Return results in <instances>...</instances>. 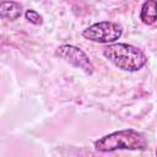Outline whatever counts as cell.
I'll use <instances>...</instances> for the list:
<instances>
[{
	"instance_id": "1",
	"label": "cell",
	"mask_w": 157,
	"mask_h": 157,
	"mask_svg": "<svg viewBox=\"0 0 157 157\" xmlns=\"http://www.w3.org/2000/svg\"><path fill=\"white\" fill-rule=\"evenodd\" d=\"M147 147V137L135 129L118 130L102 136L94 142V148L99 152H113L117 150L145 151Z\"/></svg>"
},
{
	"instance_id": "2",
	"label": "cell",
	"mask_w": 157,
	"mask_h": 157,
	"mask_svg": "<svg viewBox=\"0 0 157 157\" xmlns=\"http://www.w3.org/2000/svg\"><path fill=\"white\" fill-rule=\"evenodd\" d=\"M104 58L123 71L135 72L147 63L145 53L135 45L128 43H112L103 48Z\"/></svg>"
},
{
	"instance_id": "3",
	"label": "cell",
	"mask_w": 157,
	"mask_h": 157,
	"mask_svg": "<svg viewBox=\"0 0 157 157\" xmlns=\"http://www.w3.org/2000/svg\"><path fill=\"white\" fill-rule=\"evenodd\" d=\"M123 34V28L117 22L112 21H101L88 26L82 32V37L87 40L101 43V44H112L115 43Z\"/></svg>"
},
{
	"instance_id": "4",
	"label": "cell",
	"mask_w": 157,
	"mask_h": 157,
	"mask_svg": "<svg viewBox=\"0 0 157 157\" xmlns=\"http://www.w3.org/2000/svg\"><path fill=\"white\" fill-rule=\"evenodd\" d=\"M55 54L72 65L74 67L81 69L83 72L87 75H92L94 71V66L90 59V56L78 47L72 45V44H63L59 45L55 50Z\"/></svg>"
},
{
	"instance_id": "5",
	"label": "cell",
	"mask_w": 157,
	"mask_h": 157,
	"mask_svg": "<svg viewBox=\"0 0 157 157\" xmlns=\"http://www.w3.org/2000/svg\"><path fill=\"white\" fill-rule=\"evenodd\" d=\"M22 5L17 1L4 0L0 4V16L7 21H16L22 15Z\"/></svg>"
},
{
	"instance_id": "6",
	"label": "cell",
	"mask_w": 157,
	"mask_h": 157,
	"mask_svg": "<svg viewBox=\"0 0 157 157\" xmlns=\"http://www.w3.org/2000/svg\"><path fill=\"white\" fill-rule=\"evenodd\" d=\"M140 20L151 26L157 21V0H146L140 10Z\"/></svg>"
},
{
	"instance_id": "7",
	"label": "cell",
	"mask_w": 157,
	"mask_h": 157,
	"mask_svg": "<svg viewBox=\"0 0 157 157\" xmlns=\"http://www.w3.org/2000/svg\"><path fill=\"white\" fill-rule=\"evenodd\" d=\"M25 17H26V20H27L29 23H32V25H34V26H40V25L43 23V17H42V15H39V12H37L36 10H32V9L26 10Z\"/></svg>"
},
{
	"instance_id": "8",
	"label": "cell",
	"mask_w": 157,
	"mask_h": 157,
	"mask_svg": "<svg viewBox=\"0 0 157 157\" xmlns=\"http://www.w3.org/2000/svg\"><path fill=\"white\" fill-rule=\"evenodd\" d=\"M156 156H157V147H156Z\"/></svg>"
}]
</instances>
